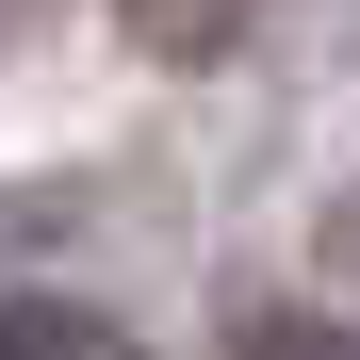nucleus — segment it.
<instances>
[{
  "label": "nucleus",
  "mask_w": 360,
  "mask_h": 360,
  "mask_svg": "<svg viewBox=\"0 0 360 360\" xmlns=\"http://www.w3.org/2000/svg\"><path fill=\"white\" fill-rule=\"evenodd\" d=\"M0 360H148V344L82 295H0Z\"/></svg>",
  "instance_id": "1"
},
{
  "label": "nucleus",
  "mask_w": 360,
  "mask_h": 360,
  "mask_svg": "<svg viewBox=\"0 0 360 360\" xmlns=\"http://www.w3.org/2000/svg\"><path fill=\"white\" fill-rule=\"evenodd\" d=\"M246 360H360V328H311V311H246Z\"/></svg>",
  "instance_id": "3"
},
{
  "label": "nucleus",
  "mask_w": 360,
  "mask_h": 360,
  "mask_svg": "<svg viewBox=\"0 0 360 360\" xmlns=\"http://www.w3.org/2000/svg\"><path fill=\"white\" fill-rule=\"evenodd\" d=\"M115 17H131V49H164V66H213L262 0H115Z\"/></svg>",
  "instance_id": "2"
},
{
  "label": "nucleus",
  "mask_w": 360,
  "mask_h": 360,
  "mask_svg": "<svg viewBox=\"0 0 360 360\" xmlns=\"http://www.w3.org/2000/svg\"><path fill=\"white\" fill-rule=\"evenodd\" d=\"M328 262L360 278V180H344V197H328Z\"/></svg>",
  "instance_id": "4"
}]
</instances>
